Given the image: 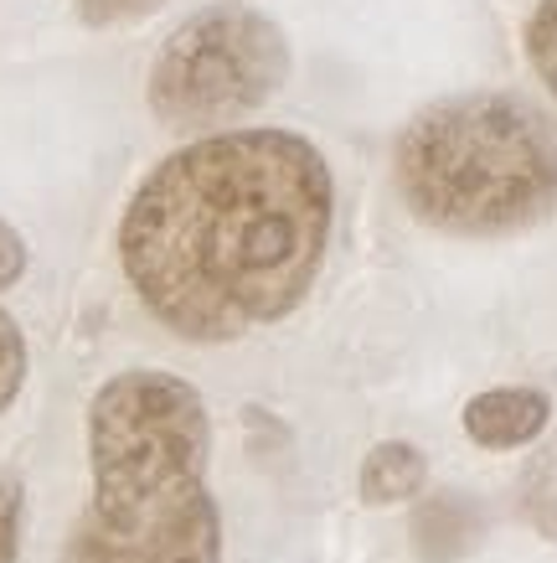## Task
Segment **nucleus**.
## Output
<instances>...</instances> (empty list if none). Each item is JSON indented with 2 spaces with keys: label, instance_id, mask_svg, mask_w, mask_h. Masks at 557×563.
Returning a JSON list of instances; mask_svg holds the SVG:
<instances>
[{
  "label": "nucleus",
  "instance_id": "obj_1",
  "mask_svg": "<svg viewBox=\"0 0 557 563\" xmlns=\"http://www.w3.org/2000/svg\"><path fill=\"white\" fill-rule=\"evenodd\" d=\"M336 187L294 130H222L170 151L119 218L140 306L197 346L237 342L300 306L331 243Z\"/></svg>",
  "mask_w": 557,
  "mask_h": 563
},
{
  "label": "nucleus",
  "instance_id": "obj_2",
  "mask_svg": "<svg viewBox=\"0 0 557 563\" xmlns=\"http://www.w3.org/2000/svg\"><path fill=\"white\" fill-rule=\"evenodd\" d=\"M207 461L202 393L160 367L114 373L88 404L93 496L63 543V563H222Z\"/></svg>",
  "mask_w": 557,
  "mask_h": 563
},
{
  "label": "nucleus",
  "instance_id": "obj_3",
  "mask_svg": "<svg viewBox=\"0 0 557 563\" xmlns=\"http://www.w3.org/2000/svg\"><path fill=\"white\" fill-rule=\"evenodd\" d=\"M392 172L408 212L439 233H522L557 207V120L522 93H455L408 120Z\"/></svg>",
  "mask_w": 557,
  "mask_h": 563
},
{
  "label": "nucleus",
  "instance_id": "obj_4",
  "mask_svg": "<svg viewBox=\"0 0 557 563\" xmlns=\"http://www.w3.org/2000/svg\"><path fill=\"white\" fill-rule=\"evenodd\" d=\"M285 78V32L254 5L218 0L166 36L151 68V109L170 130H218L269 103Z\"/></svg>",
  "mask_w": 557,
  "mask_h": 563
},
{
  "label": "nucleus",
  "instance_id": "obj_5",
  "mask_svg": "<svg viewBox=\"0 0 557 563\" xmlns=\"http://www.w3.org/2000/svg\"><path fill=\"white\" fill-rule=\"evenodd\" d=\"M553 419V398L542 388H486L465 404V434L480 450L532 444Z\"/></svg>",
  "mask_w": 557,
  "mask_h": 563
},
{
  "label": "nucleus",
  "instance_id": "obj_6",
  "mask_svg": "<svg viewBox=\"0 0 557 563\" xmlns=\"http://www.w3.org/2000/svg\"><path fill=\"white\" fill-rule=\"evenodd\" d=\"M480 538V512H475L470 496H455V492H439L428 496L413 517V543L428 563H449V559H465Z\"/></svg>",
  "mask_w": 557,
  "mask_h": 563
},
{
  "label": "nucleus",
  "instance_id": "obj_7",
  "mask_svg": "<svg viewBox=\"0 0 557 563\" xmlns=\"http://www.w3.org/2000/svg\"><path fill=\"white\" fill-rule=\"evenodd\" d=\"M423 481H428V461H423L419 444L388 440V444H377L367 461H361L356 492H361V501H367V507H392V501L419 496Z\"/></svg>",
  "mask_w": 557,
  "mask_h": 563
},
{
  "label": "nucleus",
  "instance_id": "obj_8",
  "mask_svg": "<svg viewBox=\"0 0 557 563\" xmlns=\"http://www.w3.org/2000/svg\"><path fill=\"white\" fill-rule=\"evenodd\" d=\"M522 512L542 538L557 543V429L542 440V450L522 471Z\"/></svg>",
  "mask_w": 557,
  "mask_h": 563
},
{
  "label": "nucleus",
  "instance_id": "obj_9",
  "mask_svg": "<svg viewBox=\"0 0 557 563\" xmlns=\"http://www.w3.org/2000/svg\"><path fill=\"white\" fill-rule=\"evenodd\" d=\"M526 57H532V73L542 78V88L557 99V0H542L526 21Z\"/></svg>",
  "mask_w": 557,
  "mask_h": 563
},
{
  "label": "nucleus",
  "instance_id": "obj_10",
  "mask_svg": "<svg viewBox=\"0 0 557 563\" xmlns=\"http://www.w3.org/2000/svg\"><path fill=\"white\" fill-rule=\"evenodd\" d=\"M21 383H26V336H21V325L0 310V413L16 404Z\"/></svg>",
  "mask_w": 557,
  "mask_h": 563
},
{
  "label": "nucleus",
  "instance_id": "obj_11",
  "mask_svg": "<svg viewBox=\"0 0 557 563\" xmlns=\"http://www.w3.org/2000/svg\"><path fill=\"white\" fill-rule=\"evenodd\" d=\"M21 481H0V563H16L21 553Z\"/></svg>",
  "mask_w": 557,
  "mask_h": 563
},
{
  "label": "nucleus",
  "instance_id": "obj_12",
  "mask_svg": "<svg viewBox=\"0 0 557 563\" xmlns=\"http://www.w3.org/2000/svg\"><path fill=\"white\" fill-rule=\"evenodd\" d=\"M21 274H26V239L0 218V290H5V285H16Z\"/></svg>",
  "mask_w": 557,
  "mask_h": 563
}]
</instances>
